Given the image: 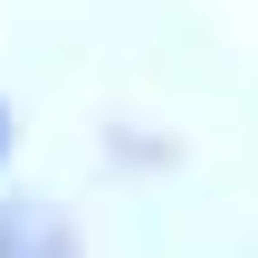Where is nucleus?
<instances>
[{
  "label": "nucleus",
  "mask_w": 258,
  "mask_h": 258,
  "mask_svg": "<svg viewBox=\"0 0 258 258\" xmlns=\"http://www.w3.org/2000/svg\"><path fill=\"white\" fill-rule=\"evenodd\" d=\"M0 258H86V249H77V220H67L57 201L0 191Z\"/></svg>",
  "instance_id": "f257e3e1"
},
{
  "label": "nucleus",
  "mask_w": 258,
  "mask_h": 258,
  "mask_svg": "<svg viewBox=\"0 0 258 258\" xmlns=\"http://www.w3.org/2000/svg\"><path fill=\"white\" fill-rule=\"evenodd\" d=\"M10 153H19V115L0 105V163H10Z\"/></svg>",
  "instance_id": "f03ea898"
}]
</instances>
